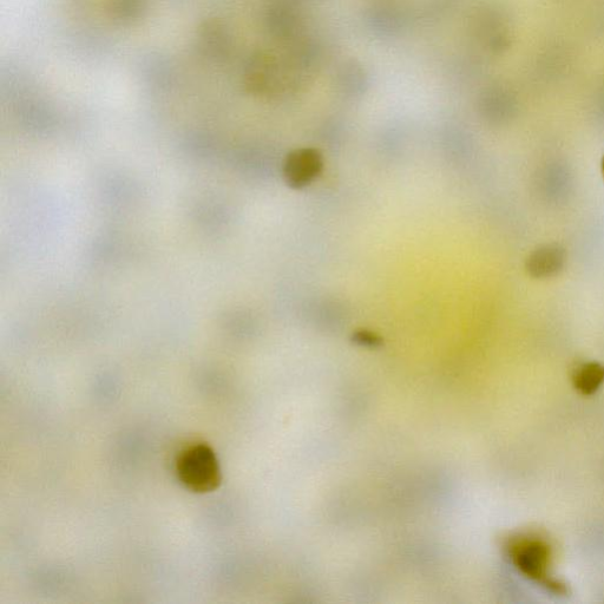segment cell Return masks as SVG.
<instances>
[{"label": "cell", "mask_w": 604, "mask_h": 604, "mask_svg": "<svg viewBox=\"0 0 604 604\" xmlns=\"http://www.w3.org/2000/svg\"><path fill=\"white\" fill-rule=\"evenodd\" d=\"M176 472L186 488L199 494L214 491L221 483L218 458L205 444H195L183 450L177 458Z\"/></svg>", "instance_id": "obj_1"}, {"label": "cell", "mask_w": 604, "mask_h": 604, "mask_svg": "<svg viewBox=\"0 0 604 604\" xmlns=\"http://www.w3.org/2000/svg\"><path fill=\"white\" fill-rule=\"evenodd\" d=\"M510 555L516 567L530 579H547L549 550L542 541L529 537L520 538L511 544Z\"/></svg>", "instance_id": "obj_2"}, {"label": "cell", "mask_w": 604, "mask_h": 604, "mask_svg": "<svg viewBox=\"0 0 604 604\" xmlns=\"http://www.w3.org/2000/svg\"><path fill=\"white\" fill-rule=\"evenodd\" d=\"M323 156L318 150L299 149L286 157L284 176L288 186L301 189L317 179L323 170Z\"/></svg>", "instance_id": "obj_3"}, {"label": "cell", "mask_w": 604, "mask_h": 604, "mask_svg": "<svg viewBox=\"0 0 604 604\" xmlns=\"http://www.w3.org/2000/svg\"><path fill=\"white\" fill-rule=\"evenodd\" d=\"M566 262V252L561 246L547 245L531 253L527 268L534 278H549L561 271Z\"/></svg>", "instance_id": "obj_4"}, {"label": "cell", "mask_w": 604, "mask_h": 604, "mask_svg": "<svg viewBox=\"0 0 604 604\" xmlns=\"http://www.w3.org/2000/svg\"><path fill=\"white\" fill-rule=\"evenodd\" d=\"M604 382V367L597 363H587L575 372L574 383L584 395H592Z\"/></svg>", "instance_id": "obj_5"}, {"label": "cell", "mask_w": 604, "mask_h": 604, "mask_svg": "<svg viewBox=\"0 0 604 604\" xmlns=\"http://www.w3.org/2000/svg\"><path fill=\"white\" fill-rule=\"evenodd\" d=\"M602 172H603V175H604V157H603V160H602Z\"/></svg>", "instance_id": "obj_6"}]
</instances>
